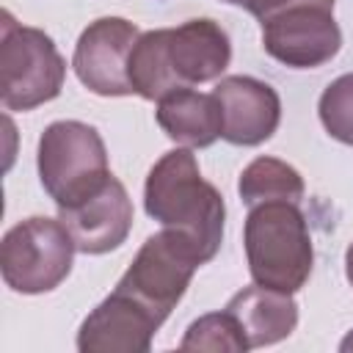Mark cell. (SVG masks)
<instances>
[{"label": "cell", "instance_id": "4fadbf2b", "mask_svg": "<svg viewBox=\"0 0 353 353\" xmlns=\"http://www.w3.org/2000/svg\"><path fill=\"white\" fill-rule=\"evenodd\" d=\"M240 325L248 347H265L287 339L298 325V303L290 292L262 284L243 287L223 306Z\"/></svg>", "mask_w": 353, "mask_h": 353}, {"label": "cell", "instance_id": "5b68a950", "mask_svg": "<svg viewBox=\"0 0 353 353\" xmlns=\"http://www.w3.org/2000/svg\"><path fill=\"white\" fill-rule=\"evenodd\" d=\"M66 80V61L55 41L39 30L14 22L3 11L0 30V99L6 110H33L55 99Z\"/></svg>", "mask_w": 353, "mask_h": 353}, {"label": "cell", "instance_id": "52a82bcc", "mask_svg": "<svg viewBox=\"0 0 353 353\" xmlns=\"http://www.w3.org/2000/svg\"><path fill=\"white\" fill-rule=\"evenodd\" d=\"M199 265L204 262L193 243L171 229H163L143 240L135 259L119 279L116 290L143 303L157 320L165 323L171 309L182 301L185 290L190 287V279Z\"/></svg>", "mask_w": 353, "mask_h": 353}, {"label": "cell", "instance_id": "30bf717a", "mask_svg": "<svg viewBox=\"0 0 353 353\" xmlns=\"http://www.w3.org/2000/svg\"><path fill=\"white\" fill-rule=\"evenodd\" d=\"M212 94L223 113V141L234 146H259L279 130L281 99L270 83L251 74H229L218 80Z\"/></svg>", "mask_w": 353, "mask_h": 353}, {"label": "cell", "instance_id": "6da1fadb", "mask_svg": "<svg viewBox=\"0 0 353 353\" xmlns=\"http://www.w3.org/2000/svg\"><path fill=\"white\" fill-rule=\"evenodd\" d=\"M232 61V41L215 19H188L176 28H157L138 36L127 74L132 94L160 99L168 91L218 80Z\"/></svg>", "mask_w": 353, "mask_h": 353}, {"label": "cell", "instance_id": "2e32d148", "mask_svg": "<svg viewBox=\"0 0 353 353\" xmlns=\"http://www.w3.org/2000/svg\"><path fill=\"white\" fill-rule=\"evenodd\" d=\"M182 350H210V353H221V350H229V353H243V350H251L237 320L223 309V312H210V314H201L199 320H193L179 342Z\"/></svg>", "mask_w": 353, "mask_h": 353}, {"label": "cell", "instance_id": "7c38bea8", "mask_svg": "<svg viewBox=\"0 0 353 353\" xmlns=\"http://www.w3.org/2000/svg\"><path fill=\"white\" fill-rule=\"evenodd\" d=\"M163 320L143 303L116 290L80 323L77 350L83 353H146Z\"/></svg>", "mask_w": 353, "mask_h": 353}, {"label": "cell", "instance_id": "d6986e66", "mask_svg": "<svg viewBox=\"0 0 353 353\" xmlns=\"http://www.w3.org/2000/svg\"><path fill=\"white\" fill-rule=\"evenodd\" d=\"M339 350H342V353H350V350H353V331L339 342Z\"/></svg>", "mask_w": 353, "mask_h": 353}, {"label": "cell", "instance_id": "277c9868", "mask_svg": "<svg viewBox=\"0 0 353 353\" xmlns=\"http://www.w3.org/2000/svg\"><path fill=\"white\" fill-rule=\"evenodd\" d=\"M39 179L47 196L61 207H72L99 190L108 176V149L97 127L63 119L44 127L39 138Z\"/></svg>", "mask_w": 353, "mask_h": 353}, {"label": "cell", "instance_id": "8fae6325", "mask_svg": "<svg viewBox=\"0 0 353 353\" xmlns=\"http://www.w3.org/2000/svg\"><path fill=\"white\" fill-rule=\"evenodd\" d=\"M80 254H108L119 248L132 229V201L127 188L110 174L108 182L72 207L58 210Z\"/></svg>", "mask_w": 353, "mask_h": 353}, {"label": "cell", "instance_id": "ac0fdd59", "mask_svg": "<svg viewBox=\"0 0 353 353\" xmlns=\"http://www.w3.org/2000/svg\"><path fill=\"white\" fill-rule=\"evenodd\" d=\"M345 276H347V281H350V287H353V243H350L347 251H345Z\"/></svg>", "mask_w": 353, "mask_h": 353}, {"label": "cell", "instance_id": "ffe728a7", "mask_svg": "<svg viewBox=\"0 0 353 353\" xmlns=\"http://www.w3.org/2000/svg\"><path fill=\"white\" fill-rule=\"evenodd\" d=\"M223 3H232V6H240V8H245V11H251V6H254V0H223Z\"/></svg>", "mask_w": 353, "mask_h": 353}, {"label": "cell", "instance_id": "9a60e30c", "mask_svg": "<svg viewBox=\"0 0 353 353\" xmlns=\"http://www.w3.org/2000/svg\"><path fill=\"white\" fill-rule=\"evenodd\" d=\"M237 193L245 207H256L265 201L301 204L306 185L295 165H290L279 157H256L243 168L240 179H237Z\"/></svg>", "mask_w": 353, "mask_h": 353}, {"label": "cell", "instance_id": "e0dca14e", "mask_svg": "<svg viewBox=\"0 0 353 353\" xmlns=\"http://www.w3.org/2000/svg\"><path fill=\"white\" fill-rule=\"evenodd\" d=\"M317 113H320L325 132L334 141L353 146V72L325 85L317 102Z\"/></svg>", "mask_w": 353, "mask_h": 353}, {"label": "cell", "instance_id": "3957f363", "mask_svg": "<svg viewBox=\"0 0 353 353\" xmlns=\"http://www.w3.org/2000/svg\"><path fill=\"white\" fill-rule=\"evenodd\" d=\"M243 245L254 284L292 295L312 276L314 245L309 223L292 201H265L248 207Z\"/></svg>", "mask_w": 353, "mask_h": 353}, {"label": "cell", "instance_id": "5bb4252c", "mask_svg": "<svg viewBox=\"0 0 353 353\" xmlns=\"http://www.w3.org/2000/svg\"><path fill=\"white\" fill-rule=\"evenodd\" d=\"M154 119L171 141L188 149L212 146L223 132V113L215 94H201L190 85L160 97Z\"/></svg>", "mask_w": 353, "mask_h": 353}, {"label": "cell", "instance_id": "9c48e42d", "mask_svg": "<svg viewBox=\"0 0 353 353\" xmlns=\"http://www.w3.org/2000/svg\"><path fill=\"white\" fill-rule=\"evenodd\" d=\"M141 30L124 17L94 19L77 39L72 66L77 80L97 97H130V52Z\"/></svg>", "mask_w": 353, "mask_h": 353}, {"label": "cell", "instance_id": "7a4b0ae2", "mask_svg": "<svg viewBox=\"0 0 353 353\" xmlns=\"http://www.w3.org/2000/svg\"><path fill=\"white\" fill-rule=\"evenodd\" d=\"M143 210L163 229L193 243L201 262H210L223 243L226 204L212 182L199 171L196 154L182 146L165 152L146 174Z\"/></svg>", "mask_w": 353, "mask_h": 353}, {"label": "cell", "instance_id": "ba28073f", "mask_svg": "<svg viewBox=\"0 0 353 353\" xmlns=\"http://www.w3.org/2000/svg\"><path fill=\"white\" fill-rule=\"evenodd\" d=\"M259 25L265 52L290 69H317L342 47L331 0H295Z\"/></svg>", "mask_w": 353, "mask_h": 353}, {"label": "cell", "instance_id": "8992f818", "mask_svg": "<svg viewBox=\"0 0 353 353\" xmlns=\"http://www.w3.org/2000/svg\"><path fill=\"white\" fill-rule=\"evenodd\" d=\"M74 240L61 218L33 215L14 223L0 243V273L19 295L52 292L66 281L74 262Z\"/></svg>", "mask_w": 353, "mask_h": 353}]
</instances>
